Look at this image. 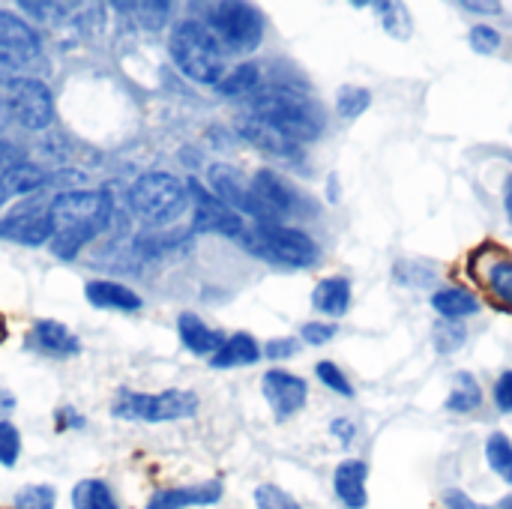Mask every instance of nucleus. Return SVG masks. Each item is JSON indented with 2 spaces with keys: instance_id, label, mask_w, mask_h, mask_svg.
<instances>
[{
  "instance_id": "1",
  "label": "nucleus",
  "mask_w": 512,
  "mask_h": 509,
  "mask_svg": "<svg viewBox=\"0 0 512 509\" xmlns=\"http://www.w3.org/2000/svg\"><path fill=\"white\" fill-rule=\"evenodd\" d=\"M51 240L48 252L60 261H72L90 246L114 219V201L108 189H66L48 198Z\"/></svg>"
},
{
  "instance_id": "2",
  "label": "nucleus",
  "mask_w": 512,
  "mask_h": 509,
  "mask_svg": "<svg viewBox=\"0 0 512 509\" xmlns=\"http://www.w3.org/2000/svg\"><path fill=\"white\" fill-rule=\"evenodd\" d=\"M249 114L273 126L276 132H282L300 147L306 141H315L327 126L321 105L309 99L306 93H300L297 87H285V84L261 87L249 102Z\"/></svg>"
},
{
  "instance_id": "3",
  "label": "nucleus",
  "mask_w": 512,
  "mask_h": 509,
  "mask_svg": "<svg viewBox=\"0 0 512 509\" xmlns=\"http://www.w3.org/2000/svg\"><path fill=\"white\" fill-rule=\"evenodd\" d=\"M168 54L174 60V66L198 84H219V78L225 75V63H222V48L213 39V33L204 27V21L198 18H183L174 24L171 36H168Z\"/></svg>"
},
{
  "instance_id": "4",
  "label": "nucleus",
  "mask_w": 512,
  "mask_h": 509,
  "mask_svg": "<svg viewBox=\"0 0 512 509\" xmlns=\"http://www.w3.org/2000/svg\"><path fill=\"white\" fill-rule=\"evenodd\" d=\"M129 213L141 225H171L189 207V192L183 180L168 171H147L141 174L126 192Z\"/></svg>"
},
{
  "instance_id": "5",
  "label": "nucleus",
  "mask_w": 512,
  "mask_h": 509,
  "mask_svg": "<svg viewBox=\"0 0 512 509\" xmlns=\"http://www.w3.org/2000/svg\"><path fill=\"white\" fill-rule=\"evenodd\" d=\"M240 243L255 258H264V261L279 264V267H294V270L315 267L318 258H321L318 243L306 231L288 228V225H279V222H261V225L243 231Z\"/></svg>"
},
{
  "instance_id": "6",
  "label": "nucleus",
  "mask_w": 512,
  "mask_h": 509,
  "mask_svg": "<svg viewBox=\"0 0 512 509\" xmlns=\"http://www.w3.org/2000/svg\"><path fill=\"white\" fill-rule=\"evenodd\" d=\"M204 27L213 33L222 51L231 54H249L264 39V15L258 6L243 0H222L207 6Z\"/></svg>"
},
{
  "instance_id": "7",
  "label": "nucleus",
  "mask_w": 512,
  "mask_h": 509,
  "mask_svg": "<svg viewBox=\"0 0 512 509\" xmlns=\"http://www.w3.org/2000/svg\"><path fill=\"white\" fill-rule=\"evenodd\" d=\"M198 414V396L186 390H165V393H132L120 390L111 417L126 423H174L189 420Z\"/></svg>"
},
{
  "instance_id": "8",
  "label": "nucleus",
  "mask_w": 512,
  "mask_h": 509,
  "mask_svg": "<svg viewBox=\"0 0 512 509\" xmlns=\"http://www.w3.org/2000/svg\"><path fill=\"white\" fill-rule=\"evenodd\" d=\"M6 102H9L12 120H18L30 132H42L54 123V96H51L48 84L36 75L15 81L9 87Z\"/></svg>"
},
{
  "instance_id": "9",
  "label": "nucleus",
  "mask_w": 512,
  "mask_h": 509,
  "mask_svg": "<svg viewBox=\"0 0 512 509\" xmlns=\"http://www.w3.org/2000/svg\"><path fill=\"white\" fill-rule=\"evenodd\" d=\"M186 192L192 195V234H225L237 240L243 237V216L225 207L210 189H204L198 180H189Z\"/></svg>"
},
{
  "instance_id": "10",
  "label": "nucleus",
  "mask_w": 512,
  "mask_h": 509,
  "mask_svg": "<svg viewBox=\"0 0 512 509\" xmlns=\"http://www.w3.org/2000/svg\"><path fill=\"white\" fill-rule=\"evenodd\" d=\"M249 189H252V198H255V207H258V222L255 225H261V222H279L282 225V219L291 216L294 207H297V189L270 168L255 171Z\"/></svg>"
},
{
  "instance_id": "11",
  "label": "nucleus",
  "mask_w": 512,
  "mask_h": 509,
  "mask_svg": "<svg viewBox=\"0 0 512 509\" xmlns=\"http://www.w3.org/2000/svg\"><path fill=\"white\" fill-rule=\"evenodd\" d=\"M0 237L21 246H45L51 240V216L48 201H27L0 219Z\"/></svg>"
},
{
  "instance_id": "12",
  "label": "nucleus",
  "mask_w": 512,
  "mask_h": 509,
  "mask_svg": "<svg viewBox=\"0 0 512 509\" xmlns=\"http://www.w3.org/2000/svg\"><path fill=\"white\" fill-rule=\"evenodd\" d=\"M207 180H210V192H213L225 207H231V210L240 213V216H252V219L258 222V207H255L252 189H249V183L243 180V174H240L234 165H228V162L210 165Z\"/></svg>"
},
{
  "instance_id": "13",
  "label": "nucleus",
  "mask_w": 512,
  "mask_h": 509,
  "mask_svg": "<svg viewBox=\"0 0 512 509\" xmlns=\"http://www.w3.org/2000/svg\"><path fill=\"white\" fill-rule=\"evenodd\" d=\"M261 393L267 399V405L273 408L276 420H288L294 417L303 405H306V396H309V384L291 372H282V369H270L261 381Z\"/></svg>"
},
{
  "instance_id": "14",
  "label": "nucleus",
  "mask_w": 512,
  "mask_h": 509,
  "mask_svg": "<svg viewBox=\"0 0 512 509\" xmlns=\"http://www.w3.org/2000/svg\"><path fill=\"white\" fill-rule=\"evenodd\" d=\"M237 132H240L243 141H249L252 147H258V150L267 153V156H276V159H285V162L303 159V147H300V144H294L291 138H285V135L276 132L273 126L255 120L252 114H243V117L237 120Z\"/></svg>"
},
{
  "instance_id": "15",
  "label": "nucleus",
  "mask_w": 512,
  "mask_h": 509,
  "mask_svg": "<svg viewBox=\"0 0 512 509\" xmlns=\"http://www.w3.org/2000/svg\"><path fill=\"white\" fill-rule=\"evenodd\" d=\"M27 348L36 354H45V357H75L81 351V342L63 321L42 318L33 324V330L27 336Z\"/></svg>"
},
{
  "instance_id": "16",
  "label": "nucleus",
  "mask_w": 512,
  "mask_h": 509,
  "mask_svg": "<svg viewBox=\"0 0 512 509\" xmlns=\"http://www.w3.org/2000/svg\"><path fill=\"white\" fill-rule=\"evenodd\" d=\"M222 498V483H198V486H177V489H159L144 509H189L213 507Z\"/></svg>"
},
{
  "instance_id": "17",
  "label": "nucleus",
  "mask_w": 512,
  "mask_h": 509,
  "mask_svg": "<svg viewBox=\"0 0 512 509\" xmlns=\"http://www.w3.org/2000/svg\"><path fill=\"white\" fill-rule=\"evenodd\" d=\"M84 297L93 309H108V312H138L144 306L141 294L111 279H90L84 285Z\"/></svg>"
},
{
  "instance_id": "18",
  "label": "nucleus",
  "mask_w": 512,
  "mask_h": 509,
  "mask_svg": "<svg viewBox=\"0 0 512 509\" xmlns=\"http://www.w3.org/2000/svg\"><path fill=\"white\" fill-rule=\"evenodd\" d=\"M366 480H369V465H366V462H360V459L342 462V465L336 468V474H333L336 498H339L348 509H363L369 504Z\"/></svg>"
},
{
  "instance_id": "19",
  "label": "nucleus",
  "mask_w": 512,
  "mask_h": 509,
  "mask_svg": "<svg viewBox=\"0 0 512 509\" xmlns=\"http://www.w3.org/2000/svg\"><path fill=\"white\" fill-rule=\"evenodd\" d=\"M177 333H180L183 348H186L189 354H195V357H213V354L222 348V342H225L222 330L204 324V321H201L198 315H192V312H183V315L177 318Z\"/></svg>"
},
{
  "instance_id": "20",
  "label": "nucleus",
  "mask_w": 512,
  "mask_h": 509,
  "mask_svg": "<svg viewBox=\"0 0 512 509\" xmlns=\"http://www.w3.org/2000/svg\"><path fill=\"white\" fill-rule=\"evenodd\" d=\"M0 48H12V51H21L27 57H39L42 39L21 15L0 9Z\"/></svg>"
},
{
  "instance_id": "21",
  "label": "nucleus",
  "mask_w": 512,
  "mask_h": 509,
  "mask_svg": "<svg viewBox=\"0 0 512 509\" xmlns=\"http://www.w3.org/2000/svg\"><path fill=\"white\" fill-rule=\"evenodd\" d=\"M264 354H261V345L249 336V333H234L222 342V348L210 357V366L213 369H237V366H252L258 363Z\"/></svg>"
},
{
  "instance_id": "22",
  "label": "nucleus",
  "mask_w": 512,
  "mask_h": 509,
  "mask_svg": "<svg viewBox=\"0 0 512 509\" xmlns=\"http://www.w3.org/2000/svg\"><path fill=\"white\" fill-rule=\"evenodd\" d=\"M312 306L321 315L342 318L348 312V306H351V282L345 276H330V279L318 282L315 291H312Z\"/></svg>"
},
{
  "instance_id": "23",
  "label": "nucleus",
  "mask_w": 512,
  "mask_h": 509,
  "mask_svg": "<svg viewBox=\"0 0 512 509\" xmlns=\"http://www.w3.org/2000/svg\"><path fill=\"white\" fill-rule=\"evenodd\" d=\"M432 309L447 318V321H456V318H468V315H477L480 312V303L471 291L465 288H441L435 291L432 297Z\"/></svg>"
},
{
  "instance_id": "24",
  "label": "nucleus",
  "mask_w": 512,
  "mask_h": 509,
  "mask_svg": "<svg viewBox=\"0 0 512 509\" xmlns=\"http://www.w3.org/2000/svg\"><path fill=\"white\" fill-rule=\"evenodd\" d=\"M477 276L495 300H501L504 306L512 309V258H504V255L489 258L486 273H477Z\"/></svg>"
},
{
  "instance_id": "25",
  "label": "nucleus",
  "mask_w": 512,
  "mask_h": 509,
  "mask_svg": "<svg viewBox=\"0 0 512 509\" xmlns=\"http://www.w3.org/2000/svg\"><path fill=\"white\" fill-rule=\"evenodd\" d=\"M216 90H219L222 96H246V93L261 90V66H258V63H240V66H234V69H228V72L219 78Z\"/></svg>"
},
{
  "instance_id": "26",
  "label": "nucleus",
  "mask_w": 512,
  "mask_h": 509,
  "mask_svg": "<svg viewBox=\"0 0 512 509\" xmlns=\"http://www.w3.org/2000/svg\"><path fill=\"white\" fill-rule=\"evenodd\" d=\"M72 509H120L105 480H81L72 489Z\"/></svg>"
},
{
  "instance_id": "27",
  "label": "nucleus",
  "mask_w": 512,
  "mask_h": 509,
  "mask_svg": "<svg viewBox=\"0 0 512 509\" xmlns=\"http://www.w3.org/2000/svg\"><path fill=\"white\" fill-rule=\"evenodd\" d=\"M483 405V387L474 375L468 372H459L453 378V390H450V399H447V408L456 411V414H471Z\"/></svg>"
},
{
  "instance_id": "28",
  "label": "nucleus",
  "mask_w": 512,
  "mask_h": 509,
  "mask_svg": "<svg viewBox=\"0 0 512 509\" xmlns=\"http://www.w3.org/2000/svg\"><path fill=\"white\" fill-rule=\"evenodd\" d=\"M120 12H135L132 21L138 27H147V30H162L174 12L171 3H162V0H147V3H117Z\"/></svg>"
},
{
  "instance_id": "29",
  "label": "nucleus",
  "mask_w": 512,
  "mask_h": 509,
  "mask_svg": "<svg viewBox=\"0 0 512 509\" xmlns=\"http://www.w3.org/2000/svg\"><path fill=\"white\" fill-rule=\"evenodd\" d=\"M39 57H27L21 51L12 48H0V87H12L21 78H30V72L36 69Z\"/></svg>"
},
{
  "instance_id": "30",
  "label": "nucleus",
  "mask_w": 512,
  "mask_h": 509,
  "mask_svg": "<svg viewBox=\"0 0 512 509\" xmlns=\"http://www.w3.org/2000/svg\"><path fill=\"white\" fill-rule=\"evenodd\" d=\"M486 462L504 483L512 486V441L504 432H495L486 441Z\"/></svg>"
},
{
  "instance_id": "31",
  "label": "nucleus",
  "mask_w": 512,
  "mask_h": 509,
  "mask_svg": "<svg viewBox=\"0 0 512 509\" xmlns=\"http://www.w3.org/2000/svg\"><path fill=\"white\" fill-rule=\"evenodd\" d=\"M369 105H372V93H369L366 87H357V84L342 87V90H339V96H336V111H339L345 120L360 117Z\"/></svg>"
},
{
  "instance_id": "32",
  "label": "nucleus",
  "mask_w": 512,
  "mask_h": 509,
  "mask_svg": "<svg viewBox=\"0 0 512 509\" xmlns=\"http://www.w3.org/2000/svg\"><path fill=\"white\" fill-rule=\"evenodd\" d=\"M57 507V492L51 486H42V483H33V486H24L18 495H15V504L12 509H54Z\"/></svg>"
},
{
  "instance_id": "33",
  "label": "nucleus",
  "mask_w": 512,
  "mask_h": 509,
  "mask_svg": "<svg viewBox=\"0 0 512 509\" xmlns=\"http://www.w3.org/2000/svg\"><path fill=\"white\" fill-rule=\"evenodd\" d=\"M375 9L384 12L381 18H384V27H387L390 36H396V39L411 36V15H408V9L402 3H375Z\"/></svg>"
},
{
  "instance_id": "34",
  "label": "nucleus",
  "mask_w": 512,
  "mask_h": 509,
  "mask_svg": "<svg viewBox=\"0 0 512 509\" xmlns=\"http://www.w3.org/2000/svg\"><path fill=\"white\" fill-rule=\"evenodd\" d=\"M315 375H318V381H321L324 387H330L333 393H339V396H345V399L354 396V387H351L348 375H345L336 363H330V360L318 363V366H315Z\"/></svg>"
},
{
  "instance_id": "35",
  "label": "nucleus",
  "mask_w": 512,
  "mask_h": 509,
  "mask_svg": "<svg viewBox=\"0 0 512 509\" xmlns=\"http://www.w3.org/2000/svg\"><path fill=\"white\" fill-rule=\"evenodd\" d=\"M18 456H21V435L9 420H0V465L15 468Z\"/></svg>"
},
{
  "instance_id": "36",
  "label": "nucleus",
  "mask_w": 512,
  "mask_h": 509,
  "mask_svg": "<svg viewBox=\"0 0 512 509\" xmlns=\"http://www.w3.org/2000/svg\"><path fill=\"white\" fill-rule=\"evenodd\" d=\"M255 509H300V504L282 492L279 486H258L255 489Z\"/></svg>"
},
{
  "instance_id": "37",
  "label": "nucleus",
  "mask_w": 512,
  "mask_h": 509,
  "mask_svg": "<svg viewBox=\"0 0 512 509\" xmlns=\"http://www.w3.org/2000/svg\"><path fill=\"white\" fill-rule=\"evenodd\" d=\"M468 45H471L477 54H495V51L501 48V33H498L495 27H489V24H477V27H471V33H468Z\"/></svg>"
},
{
  "instance_id": "38",
  "label": "nucleus",
  "mask_w": 512,
  "mask_h": 509,
  "mask_svg": "<svg viewBox=\"0 0 512 509\" xmlns=\"http://www.w3.org/2000/svg\"><path fill=\"white\" fill-rule=\"evenodd\" d=\"M465 327L462 324H453V321H444V324H438V330H435V342H438V351L441 354H453L462 342H465Z\"/></svg>"
},
{
  "instance_id": "39",
  "label": "nucleus",
  "mask_w": 512,
  "mask_h": 509,
  "mask_svg": "<svg viewBox=\"0 0 512 509\" xmlns=\"http://www.w3.org/2000/svg\"><path fill=\"white\" fill-rule=\"evenodd\" d=\"M21 12L33 15L36 21H57L60 15L72 12L69 3H39V0H21Z\"/></svg>"
},
{
  "instance_id": "40",
  "label": "nucleus",
  "mask_w": 512,
  "mask_h": 509,
  "mask_svg": "<svg viewBox=\"0 0 512 509\" xmlns=\"http://www.w3.org/2000/svg\"><path fill=\"white\" fill-rule=\"evenodd\" d=\"M300 336H303V342H309V345H327V342L336 336V327H333V324H318V321H312V324H303V327H300Z\"/></svg>"
},
{
  "instance_id": "41",
  "label": "nucleus",
  "mask_w": 512,
  "mask_h": 509,
  "mask_svg": "<svg viewBox=\"0 0 512 509\" xmlns=\"http://www.w3.org/2000/svg\"><path fill=\"white\" fill-rule=\"evenodd\" d=\"M261 354L267 360H291L297 354V339H270Z\"/></svg>"
},
{
  "instance_id": "42",
  "label": "nucleus",
  "mask_w": 512,
  "mask_h": 509,
  "mask_svg": "<svg viewBox=\"0 0 512 509\" xmlns=\"http://www.w3.org/2000/svg\"><path fill=\"white\" fill-rule=\"evenodd\" d=\"M441 501H444V507L447 509H492L486 507V504H480V501H474V498H468L462 489H447V492L441 495Z\"/></svg>"
},
{
  "instance_id": "43",
  "label": "nucleus",
  "mask_w": 512,
  "mask_h": 509,
  "mask_svg": "<svg viewBox=\"0 0 512 509\" xmlns=\"http://www.w3.org/2000/svg\"><path fill=\"white\" fill-rule=\"evenodd\" d=\"M495 402L501 411L512 414V372H504L495 384Z\"/></svg>"
},
{
  "instance_id": "44",
  "label": "nucleus",
  "mask_w": 512,
  "mask_h": 509,
  "mask_svg": "<svg viewBox=\"0 0 512 509\" xmlns=\"http://www.w3.org/2000/svg\"><path fill=\"white\" fill-rule=\"evenodd\" d=\"M330 432H333V435H336V438H339V441H342L345 447H348V444L354 441V435H357L354 423H351V420H345V417L333 420V423H330Z\"/></svg>"
},
{
  "instance_id": "45",
  "label": "nucleus",
  "mask_w": 512,
  "mask_h": 509,
  "mask_svg": "<svg viewBox=\"0 0 512 509\" xmlns=\"http://www.w3.org/2000/svg\"><path fill=\"white\" fill-rule=\"evenodd\" d=\"M57 420H60V429H81L84 426V417L78 414V411H72V408H60L57 411Z\"/></svg>"
},
{
  "instance_id": "46",
  "label": "nucleus",
  "mask_w": 512,
  "mask_h": 509,
  "mask_svg": "<svg viewBox=\"0 0 512 509\" xmlns=\"http://www.w3.org/2000/svg\"><path fill=\"white\" fill-rule=\"evenodd\" d=\"M15 408H18L15 396H12L9 390H3V387H0V420H6Z\"/></svg>"
},
{
  "instance_id": "47",
  "label": "nucleus",
  "mask_w": 512,
  "mask_h": 509,
  "mask_svg": "<svg viewBox=\"0 0 512 509\" xmlns=\"http://www.w3.org/2000/svg\"><path fill=\"white\" fill-rule=\"evenodd\" d=\"M465 12H501V3H480V0H465Z\"/></svg>"
},
{
  "instance_id": "48",
  "label": "nucleus",
  "mask_w": 512,
  "mask_h": 509,
  "mask_svg": "<svg viewBox=\"0 0 512 509\" xmlns=\"http://www.w3.org/2000/svg\"><path fill=\"white\" fill-rule=\"evenodd\" d=\"M12 123V111H9V102L6 96H0V132H6V126Z\"/></svg>"
},
{
  "instance_id": "49",
  "label": "nucleus",
  "mask_w": 512,
  "mask_h": 509,
  "mask_svg": "<svg viewBox=\"0 0 512 509\" xmlns=\"http://www.w3.org/2000/svg\"><path fill=\"white\" fill-rule=\"evenodd\" d=\"M327 198H330V201L339 198V177H336V174H330V180H327Z\"/></svg>"
},
{
  "instance_id": "50",
  "label": "nucleus",
  "mask_w": 512,
  "mask_h": 509,
  "mask_svg": "<svg viewBox=\"0 0 512 509\" xmlns=\"http://www.w3.org/2000/svg\"><path fill=\"white\" fill-rule=\"evenodd\" d=\"M12 198H15V195H12V189H9V186H6V180L0 177V210H3Z\"/></svg>"
},
{
  "instance_id": "51",
  "label": "nucleus",
  "mask_w": 512,
  "mask_h": 509,
  "mask_svg": "<svg viewBox=\"0 0 512 509\" xmlns=\"http://www.w3.org/2000/svg\"><path fill=\"white\" fill-rule=\"evenodd\" d=\"M507 213H510V222H512V177H510V189H507Z\"/></svg>"
},
{
  "instance_id": "52",
  "label": "nucleus",
  "mask_w": 512,
  "mask_h": 509,
  "mask_svg": "<svg viewBox=\"0 0 512 509\" xmlns=\"http://www.w3.org/2000/svg\"><path fill=\"white\" fill-rule=\"evenodd\" d=\"M6 342V318L0 315V345Z\"/></svg>"
},
{
  "instance_id": "53",
  "label": "nucleus",
  "mask_w": 512,
  "mask_h": 509,
  "mask_svg": "<svg viewBox=\"0 0 512 509\" xmlns=\"http://www.w3.org/2000/svg\"><path fill=\"white\" fill-rule=\"evenodd\" d=\"M495 509H512V495L510 498H504V501H501V504H498Z\"/></svg>"
}]
</instances>
